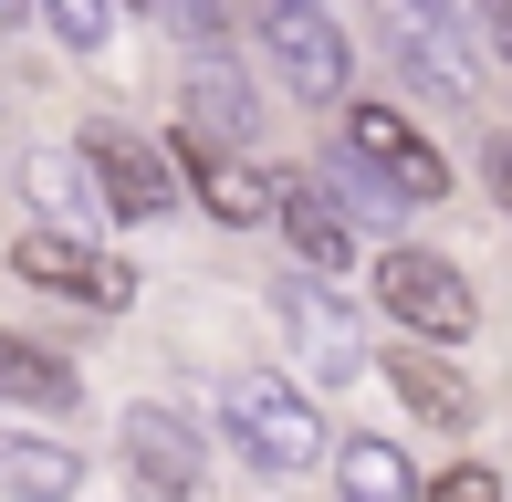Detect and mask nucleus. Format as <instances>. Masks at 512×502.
I'll return each instance as SVG.
<instances>
[{
	"label": "nucleus",
	"mask_w": 512,
	"mask_h": 502,
	"mask_svg": "<svg viewBox=\"0 0 512 502\" xmlns=\"http://www.w3.org/2000/svg\"><path fill=\"white\" fill-rule=\"evenodd\" d=\"M220 419H230V440H241V461L272 471V482H293V471L324 461V408L293 377H272V367H241V377H230L220 387Z\"/></svg>",
	"instance_id": "1"
},
{
	"label": "nucleus",
	"mask_w": 512,
	"mask_h": 502,
	"mask_svg": "<svg viewBox=\"0 0 512 502\" xmlns=\"http://www.w3.org/2000/svg\"><path fill=\"white\" fill-rule=\"evenodd\" d=\"M377 304H387L398 335H418V346H460V335H481L471 272H460L450 251H418V241H387L377 251Z\"/></svg>",
	"instance_id": "2"
},
{
	"label": "nucleus",
	"mask_w": 512,
	"mask_h": 502,
	"mask_svg": "<svg viewBox=\"0 0 512 502\" xmlns=\"http://www.w3.org/2000/svg\"><path fill=\"white\" fill-rule=\"evenodd\" d=\"M74 157H84V178H95L105 220H126V231H147V220L178 210V157L157 147V136H136L126 116H95L74 136Z\"/></svg>",
	"instance_id": "3"
},
{
	"label": "nucleus",
	"mask_w": 512,
	"mask_h": 502,
	"mask_svg": "<svg viewBox=\"0 0 512 502\" xmlns=\"http://www.w3.org/2000/svg\"><path fill=\"white\" fill-rule=\"evenodd\" d=\"M0 262H11L32 293H63V304H84V314H126L136 304V262H126V251H95V231H53V220H32Z\"/></svg>",
	"instance_id": "4"
},
{
	"label": "nucleus",
	"mask_w": 512,
	"mask_h": 502,
	"mask_svg": "<svg viewBox=\"0 0 512 502\" xmlns=\"http://www.w3.org/2000/svg\"><path fill=\"white\" fill-rule=\"evenodd\" d=\"M262 53L293 105H345V84H356V42L324 0H262Z\"/></svg>",
	"instance_id": "5"
},
{
	"label": "nucleus",
	"mask_w": 512,
	"mask_h": 502,
	"mask_svg": "<svg viewBox=\"0 0 512 502\" xmlns=\"http://www.w3.org/2000/svg\"><path fill=\"white\" fill-rule=\"evenodd\" d=\"M168 157H178V189H189L199 210L220 220V231H251V220H272V178L251 168V147H230V136H209V126L178 116Z\"/></svg>",
	"instance_id": "6"
},
{
	"label": "nucleus",
	"mask_w": 512,
	"mask_h": 502,
	"mask_svg": "<svg viewBox=\"0 0 512 502\" xmlns=\"http://www.w3.org/2000/svg\"><path fill=\"white\" fill-rule=\"evenodd\" d=\"M345 147H356L366 168H377L387 189L408 199V210H429V199H450V157H439L429 136L408 126V105H377V95L356 105V95H345Z\"/></svg>",
	"instance_id": "7"
},
{
	"label": "nucleus",
	"mask_w": 512,
	"mask_h": 502,
	"mask_svg": "<svg viewBox=\"0 0 512 502\" xmlns=\"http://www.w3.org/2000/svg\"><path fill=\"white\" fill-rule=\"evenodd\" d=\"M115 450H126L136 492H168V502H209V450H199V429L178 419L168 398H136L126 419H115Z\"/></svg>",
	"instance_id": "8"
},
{
	"label": "nucleus",
	"mask_w": 512,
	"mask_h": 502,
	"mask_svg": "<svg viewBox=\"0 0 512 502\" xmlns=\"http://www.w3.org/2000/svg\"><path fill=\"white\" fill-rule=\"evenodd\" d=\"M377 42H387V63H398L418 95H439V105L481 95V84H471V42H460V21L418 11V0H377Z\"/></svg>",
	"instance_id": "9"
},
{
	"label": "nucleus",
	"mask_w": 512,
	"mask_h": 502,
	"mask_svg": "<svg viewBox=\"0 0 512 502\" xmlns=\"http://www.w3.org/2000/svg\"><path fill=\"white\" fill-rule=\"evenodd\" d=\"M272 220H283V251L304 272H356V220H345V199L324 189L314 168L272 178Z\"/></svg>",
	"instance_id": "10"
},
{
	"label": "nucleus",
	"mask_w": 512,
	"mask_h": 502,
	"mask_svg": "<svg viewBox=\"0 0 512 502\" xmlns=\"http://www.w3.org/2000/svg\"><path fill=\"white\" fill-rule=\"evenodd\" d=\"M0 408H21V419H74L84 408V367L53 346V335L0 325Z\"/></svg>",
	"instance_id": "11"
},
{
	"label": "nucleus",
	"mask_w": 512,
	"mask_h": 502,
	"mask_svg": "<svg viewBox=\"0 0 512 502\" xmlns=\"http://www.w3.org/2000/svg\"><path fill=\"white\" fill-rule=\"evenodd\" d=\"M272 304H283L293 346H304L324 377H356V367H366V346H356V314L335 304V272H283V283H272Z\"/></svg>",
	"instance_id": "12"
},
{
	"label": "nucleus",
	"mask_w": 512,
	"mask_h": 502,
	"mask_svg": "<svg viewBox=\"0 0 512 502\" xmlns=\"http://www.w3.org/2000/svg\"><path fill=\"white\" fill-rule=\"evenodd\" d=\"M178 116L230 136V147H251L262 136V95H251V74L230 63V42H209V53H189V74H178Z\"/></svg>",
	"instance_id": "13"
},
{
	"label": "nucleus",
	"mask_w": 512,
	"mask_h": 502,
	"mask_svg": "<svg viewBox=\"0 0 512 502\" xmlns=\"http://www.w3.org/2000/svg\"><path fill=\"white\" fill-rule=\"evenodd\" d=\"M0 502H84V450L42 429H0Z\"/></svg>",
	"instance_id": "14"
},
{
	"label": "nucleus",
	"mask_w": 512,
	"mask_h": 502,
	"mask_svg": "<svg viewBox=\"0 0 512 502\" xmlns=\"http://www.w3.org/2000/svg\"><path fill=\"white\" fill-rule=\"evenodd\" d=\"M377 377L398 387L408 419H429V429H471V387H460V367H439L429 346H387V356H377Z\"/></svg>",
	"instance_id": "15"
},
{
	"label": "nucleus",
	"mask_w": 512,
	"mask_h": 502,
	"mask_svg": "<svg viewBox=\"0 0 512 502\" xmlns=\"http://www.w3.org/2000/svg\"><path fill=\"white\" fill-rule=\"evenodd\" d=\"M335 502H418L408 450H398V440H377V429L335 440Z\"/></svg>",
	"instance_id": "16"
},
{
	"label": "nucleus",
	"mask_w": 512,
	"mask_h": 502,
	"mask_svg": "<svg viewBox=\"0 0 512 502\" xmlns=\"http://www.w3.org/2000/svg\"><path fill=\"white\" fill-rule=\"evenodd\" d=\"M21 199H32L53 231H95V178H84V157H63V147H42V157H21Z\"/></svg>",
	"instance_id": "17"
},
{
	"label": "nucleus",
	"mask_w": 512,
	"mask_h": 502,
	"mask_svg": "<svg viewBox=\"0 0 512 502\" xmlns=\"http://www.w3.org/2000/svg\"><path fill=\"white\" fill-rule=\"evenodd\" d=\"M324 189H335V199H345V220H398V210H408V199H398V189H387V178H377V168H366V157H356V147H335V157H324Z\"/></svg>",
	"instance_id": "18"
},
{
	"label": "nucleus",
	"mask_w": 512,
	"mask_h": 502,
	"mask_svg": "<svg viewBox=\"0 0 512 502\" xmlns=\"http://www.w3.org/2000/svg\"><path fill=\"white\" fill-rule=\"evenodd\" d=\"M32 11L53 21L63 53H105V32H115V0H32Z\"/></svg>",
	"instance_id": "19"
},
{
	"label": "nucleus",
	"mask_w": 512,
	"mask_h": 502,
	"mask_svg": "<svg viewBox=\"0 0 512 502\" xmlns=\"http://www.w3.org/2000/svg\"><path fill=\"white\" fill-rule=\"evenodd\" d=\"M157 21H168L189 53H209V42H230V0H147Z\"/></svg>",
	"instance_id": "20"
},
{
	"label": "nucleus",
	"mask_w": 512,
	"mask_h": 502,
	"mask_svg": "<svg viewBox=\"0 0 512 502\" xmlns=\"http://www.w3.org/2000/svg\"><path fill=\"white\" fill-rule=\"evenodd\" d=\"M418 502H502V471L492 461H450L439 482H418Z\"/></svg>",
	"instance_id": "21"
},
{
	"label": "nucleus",
	"mask_w": 512,
	"mask_h": 502,
	"mask_svg": "<svg viewBox=\"0 0 512 502\" xmlns=\"http://www.w3.org/2000/svg\"><path fill=\"white\" fill-rule=\"evenodd\" d=\"M481 168H492V199H502V220H512V136H492V157H481Z\"/></svg>",
	"instance_id": "22"
},
{
	"label": "nucleus",
	"mask_w": 512,
	"mask_h": 502,
	"mask_svg": "<svg viewBox=\"0 0 512 502\" xmlns=\"http://www.w3.org/2000/svg\"><path fill=\"white\" fill-rule=\"evenodd\" d=\"M471 11H481V21H492V53L512 63V0H471Z\"/></svg>",
	"instance_id": "23"
},
{
	"label": "nucleus",
	"mask_w": 512,
	"mask_h": 502,
	"mask_svg": "<svg viewBox=\"0 0 512 502\" xmlns=\"http://www.w3.org/2000/svg\"><path fill=\"white\" fill-rule=\"evenodd\" d=\"M115 11H147V0H115Z\"/></svg>",
	"instance_id": "24"
},
{
	"label": "nucleus",
	"mask_w": 512,
	"mask_h": 502,
	"mask_svg": "<svg viewBox=\"0 0 512 502\" xmlns=\"http://www.w3.org/2000/svg\"><path fill=\"white\" fill-rule=\"evenodd\" d=\"M11 11H21V0H0V21H11Z\"/></svg>",
	"instance_id": "25"
},
{
	"label": "nucleus",
	"mask_w": 512,
	"mask_h": 502,
	"mask_svg": "<svg viewBox=\"0 0 512 502\" xmlns=\"http://www.w3.org/2000/svg\"><path fill=\"white\" fill-rule=\"evenodd\" d=\"M136 502H168V492H136Z\"/></svg>",
	"instance_id": "26"
}]
</instances>
